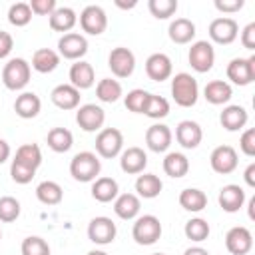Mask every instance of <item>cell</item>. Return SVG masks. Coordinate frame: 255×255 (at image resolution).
Returning a JSON list of instances; mask_svg holds the SVG:
<instances>
[{
	"label": "cell",
	"instance_id": "obj_45",
	"mask_svg": "<svg viewBox=\"0 0 255 255\" xmlns=\"http://www.w3.org/2000/svg\"><path fill=\"white\" fill-rule=\"evenodd\" d=\"M34 175H36V169H30L28 165H22V163H18V161L12 159V165H10V177H12L16 183L26 185V183H30V181L34 179Z\"/></svg>",
	"mask_w": 255,
	"mask_h": 255
},
{
	"label": "cell",
	"instance_id": "obj_19",
	"mask_svg": "<svg viewBox=\"0 0 255 255\" xmlns=\"http://www.w3.org/2000/svg\"><path fill=\"white\" fill-rule=\"evenodd\" d=\"M147 165V155L141 147H128L120 153V167L124 173H129V175H137V173H143Z\"/></svg>",
	"mask_w": 255,
	"mask_h": 255
},
{
	"label": "cell",
	"instance_id": "obj_58",
	"mask_svg": "<svg viewBox=\"0 0 255 255\" xmlns=\"http://www.w3.org/2000/svg\"><path fill=\"white\" fill-rule=\"evenodd\" d=\"M0 239H2V229H0Z\"/></svg>",
	"mask_w": 255,
	"mask_h": 255
},
{
	"label": "cell",
	"instance_id": "obj_3",
	"mask_svg": "<svg viewBox=\"0 0 255 255\" xmlns=\"http://www.w3.org/2000/svg\"><path fill=\"white\" fill-rule=\"evenodd\" d=\"M30 74H32V68L24 58H12V60H8L4 64L2 82H4V86L8 90L18 92V90H24L28 86Z\"/></svg>",
	"mask_w": 255,
	"mask_h": 255
},
{
	"label": "cell",
	"instance_id": "obj_51",
	"mask_svg": "<svg viewBox=\"0 0 255 255\" xmlns=\"http://www.w3.org/2000/svg\"><path fill=\"white\" fill-rule=\"evenodd\" d=\"M243 177H245V183H247L249 187H255V163H249V165H247Z\"/></svg>",
	"mask_w": 255,
	"mask_h": 255
},
{
	"label": "cell",
	"instance_id": "obj_49",
	"mask_svg": "<svg viewBox=\"0 0 255 255\" xmlns=\"http://www.w3.org/2000/svg\"><path fill=\"white\" fill-rule=\"evenodd\" d=\"M241 44L247 50H255V22L247 24L241 32Z\"/></svg>",
	"mask_w": 255,
	"mask_h": 255
},
{
	"label": "cell",
	"instance_id": "obj_31",
	"mask_svg": "<svg viewBox=\"0 0 255 255\" xmlns=\"http://www.w3.org/2000/svg\"><path fill=\"white\" fill-rule=\"evenodd\" d=\"M163 171H165V175H169L173 179H179V177L187 175V171H189V159L181 151H169L163 157Z\"/></svg>",
	"mask_w": 255,
	"mask_h": 255
},
{
	"label": "cell",
	"instance_id": "obj_33",
	"mask_svg": "<svg viewBox=\"0 0 255 255\" xmlns=\"http://www.w3.org/2000/svg\"><path fill=\"white\" fill-rule=\"evenodd\" d=\"M46 143L56 153H66L74 145V135L66 128H52L46 135Z\"/></svg>",
	"mask_w": 255,
	"mask_h": 255
},
{
	"label": "cell",
	"instance_id": "obj_4",
	"mask_svg": "<svg viewBox=\"0 0 255 255\" xmlns=\"http://www.w3.org/2000/svg\"><path fill=\"white\" fill-rule=\"evenodd\" d=\"M124 149V135L118 128H102L96 135V153L104 159L120 155Z\"/></svg>",
	"mask_w": 255,
	"mask_h": 255
},
{
	"label": "cell",
	"instance_id": "obj_32",
	"mask_svg": "<svg viewBox=\"0 0 255 255\" xmlns=\"http://www.w3.org/2000/svg\"><path fill=\"white\" fill-rule=\"evenodd\" d=\"M161 179L155 175V173H141L137 175L135 179V191H137V197H143V199H153L161 193Z\"/></svg>",
	"mask_w": 255,
	"mask_h": 255
},
{
	"label": "cell",
	"instance_id": "obj_11",
	"mask_svg": "<svg viewBox=\"0 0 255 255\" xmlns=\"http://www.w3.org/2000/svg\"><path fill=\"white\" fill-rule=\"evenodd\" d=\"M116 233H118L116 223L106 215L94 217L88 225V239L96 245H110L116 239Z\"/></svg>",
	"mask_w": 255,
	"mask_h": 255
},
{
	"label": "cell",
	"instance_id": "obj_15",
	"mask_svg": "<svg viewBox=\"0 0 255 255\" xmlns=\"http://www.w3.org/2000/svg\"><path fill=\"white\" fill-rule=\"evenodd\" d=\"M225 247L231 255H247L253 247V235L247 227L237 225L231 227L225 235Z\"/></svg>",
	"mask_w": 255,
	"mask_h": 255
},
{
	"label": "cell",
	"instance_id": "obj_17",
	"mask_svg": "<svg viewBox=\"0 0 255 255\" xmlns=\"http://www.w3.org/2000/svg\"><path fill=\"white\" fill-rule=\"evenodd\" d=\"M171 139H173V133L165 124H153L145 131V145L155 153L167 151V147L171 145Z\"/></svg>",
	"mask_w": 255,
	"mask_h": 255
},
{
	"label": "cell",
	"instance_id": "obj_13",
	"mask_svg": "<svg viewBox=\"0 0 255 255\" xmlns=\"http://www.w3.org/2000/svg\"><path fill=\"white\" fill-rule=\"evenodd\" d=\"M209 163H211V169L215 173L227 175V173L237 169L239 157H237V151L231 145H217L209 155Z\"/></svg>",
	"mask_w": 255,
	"mask_h": 255
},
{
	"label": "cell",
	"instance_id": "obj_26",
	"mask_svg": "<svg viewBox=\"0 0 255 255\" xmlns=\"http://www.w3.org/2000/svg\"><path fill=\"white\" fill-rule=\"evenodd\" d=\"M167 34L173 44H189L195 38V24L189 18H175L169 24Z\"/></svg>",
	"mask_w": 255,
	"mask_h": 255
},
{
	"label": "cell",
	"instance_id": "obj_35",
	"mask_svg": "<svg viewBox=\"0 0 255 255\" xmlns=\"http://www.w3.org/2000/svg\"><path fill=\"white\" fill-rule=\"evenodd\" d=\"M36 197L44 205H58L62 201V197H64V191H62V185L60 183H56L52 179H46V181L38 183Z\"/></svg>",
	"mask_w": 255,
	"mask_h": 255
},
{
	"label": "cell",
	"instance_id": "obj_47",
	"mask_svg": "<svg viewBox=\"0 0 255 255\" xmlns=\"http://www.w3.org/2000/svg\"><path fill=\"white\" fill-rule=\"evenodd\" d=\"M30 10L32 14H38V16H50L58 6H56V0H30Z\"/></svg>",
	"mask_w": 255,
	"mask_h": 255
},
{
	"label": "cell",
	"instance_id": "obj_18",
	"mask_svg": "<svg viewBox=\"0 0 255 255\" xmlns=\"http://www.w3.org/2000/svg\"><path fill=\"white\" fill-rule=\"evenodd\" d=\"M171 70H173L171 60H169V56L163 54V52H155V54H151V56L145 60V74H147V78L153 80V82H163V80H167V78L171 76Z\"/></svg>",
	"mask_w": 255,
	"mask_h": 255
},
{
	"label": "cell",
	"instance_id": "obj_30",
	"mask_svg": "<svg viewBox=\"0 0 255 255\" xmlns=\"http://www.w3.org/2000/svg\"><path fill=\"white\" fill-rule=\"evenodd\" d=\"M60 64V54L52 48H40L32 56V68L40 74H50L58 68Z\"/></svg>",
	"mask_w": 255,
	"mask_h": 255
},
{
	"label": "cell",
	"instance_id": "obj_40",
	"mask_svg": "<svg viewBox=\"0 0 255 255\" xmlns=\"http://www.w3.org/2000/svg\"><path fill=\"white\" fill-rule=\"evenodd\" d=\"M143 114H145L147 118H151V120H161V118H165V116L169 114V102H167L163 96L149 94Z\"/></svg>",
	"mask_w": 255,
	"mask_h": 255
},
{
	"label": "cell",
	"instance_id": "obj_1",
	"mask_svg": "<svg viewBox=\"0 0 255 255\" xmlns=\"http://www.w3.org/2000/svg\"><path fill=\"white\" fill-rule=\"evenodd\" d=\"M171 98L177 106L181 108H191L197 104L199 98V86L197 80L187 74V72H179L173 76L171 80Z\"/></svg>",
	"mask_w": 255,
	"mask_h": 255
},
{
	"label": "cell",
	"instance_id": "obj_41",
	"mask_svg": "<svg viewBox=\"0 0 255 255\" xmlns=\"http://www.w3.org/2000/svg\"><path fill=\"white\" fill-rule=\"evenodd\" d=\"M147 8L153 18L157 20H167L177 12V0H149Z\"/></svg>",
	"mask_w": 255,
	"mask_h": 255
},
{
	"label": "cell",
	"instance_id": "obj_46",
	"mask_svg": "<svg viewBox=\"0 0 255 255\" xmlns=\"http://www.w3.org/2000/svg\"><path fill=\"white\" fill-rule=\"evenodd\" d=\"M239 147H241V151H243L247 157H253V155H255V129H253V128H247V129L241 133Z\"/></svg>",
	"mask_w": 255,
	"mask_h": 255
},
{
	"label": "cell",
	"instance_id": "obj_14",
	"mask_svg": "<svg viewBox=\"0 0 255 255\" xmlns=\"http://www.w3.org/2000/svg\"><path fill=\"white\" fill-rule=\"evenodd\" d=\"M76 122L84 131H100L106 122V112L96 104H84L76 112Z\"/></svg>",
	"mask_w": 255,
	"mask_h": 255
},
{
	"label": "cell",
	"instance_id": "obj_28",
	"mask_svg": "<svg viewBox=\"0 0 255 255\" xmlns=\"http://www.w3.org/2000/svg\"><path fill=\"white\" fill-rule=\"evenodd\" d=\"M118 191H120V187H118V181L114 177H96L92 183V197L100 203L114 201L120 195Z\"/></svg>",
	"mask_w": 255,
	"mask_h": 255
},
{
	"label": "cell",
	"instance_id": "obj_53",
	"mask_svg": "<svg viewBox=\"0 0 255 255\" xmlns=\"http://www.w3.org/2000/svg\"><path fill=\"white\" fill-rule=\"evenodd\" d=\"M183 255H209V251L203 249V247H199V245H195V247H187Z\"/></svg>",
	"mask_w": 255,
	"mask_h": 255
},
{
	"label": "cell",
	"instance_id": "obj_52",
	"mask_svg": "<svg viewBox=\"0 0 255 255\" xmlns=\"http://www.w3.org/2000/svg\"><path fill=\"white\" fill-rule=\"evenodd\" d=\"M8 157H10V145L6 139L0 137V163H4Z\"/></svg>",
	"mask_w": 255,
	"mask_h": 255
},
{
	"label": "cell",
	"instance_id": "obj_37",
	"mask_svg": "<svg viewBox=\"0 0 255 255\" xmlns=\"http://www.w3.org/2000/svg\"><path fill=\"white\" fill-rule=\"evenodd\" d=\"M14 161H18L22 165H28L30 169H38L40 163H42V151L36 143H24L16 149Z\"/></svg>",
	"mask_w": 255,
	"mask_h": 255
},
{
	"label": "cell",
	"instance_id": "obj_22",
	"mask_svg": "<svg viewBox=\"0 0 255 255\" xmlns=\"http://www.w3.org/2000/svg\"><path fill=\"white\" fill-rule=\"evenodd\" d=\"M96 82V74H94V68L90 62H84V60H78L76 64H72L70 68V84L76 88V90H88L92 88Z\"/></svg>",
	"mask_w": 255,
	"mask_h": 255
},
{
	"label": "cell",
	"instance_id": "obj_39",
	"mask_svg": "<svg viewBox=\"0 0 255 255\" xmlns=\"http://www.w3.org/2000/svg\"><path fill=\"white\" fill-rule=\"evenodd\" d=\"M30 20H32V10L28 2H16L8 8V22L12 26L22 28V26H28Z\"/></svg>",
	"mask_w": 255,
	"mask_h": 255
},
{
	"label": "cell",
	"instance_id": "obj_55",
	"mask_svg": "<svg viewBox=\"0 0 255 255\" xmlns=\"http://www.w3.org/2000/svg\"><path fill=\"white\" fill-rule=\"evenodd\" d=\"M253 207H255V197L249 199V217H251V219H255V211H253Z\"/></svg>",
	"mask_w": 255,
	"mask_h": 255
},
{
	"label": "cell",
	"instance_id": "obj_50",
	"mask_svg": "<svg viewBox=\"0 0 255 255\" xmlns=\"http://www.w3.org/2000/svg\"><path fill=\"white\" fill-rule=\"evenodd\" d=\"M12 48H14V38L8 32L0 30V60H4L12 52Z\"/></svg>",
	"mask_w": 255,
	"mask_h": 255
},
{
	"label": "cell",
	"instance_id": "obj_24",
	"mask_svg": "<svg viewBox=\"0 0 255 255\" xmlns=\"http://www.w3.org/2000/svg\"><path fill=\"white\" fill-rule=\"evenodd\" d=\"M247 120H249L247 110L243 106H237V104L223 108V112L219 116V122H221V126L227 131H239V129H243L245 124H247Z\"/></svg>",
	"mask_w": 255,
	"mask_h": 255
},
{
	"label": "cell",
	"instance_id": "obj_43",
	"mask_svg": "<svg viewBox=\"0 0 255 255\" xmlns=\"http://www.w3.org/2000/svg\"><path fill=\"white\" fill-rule=\"evenodd\" d=\"M20 251H22V255H50V245L46 239H42L38 235H30L22 241Z\"/></svg>",
	"mask_w": 255,
	"mask_h": 255
},
{
	"label": "cell",
	"instance_id": "obj_2",
	"mask_svg": "<svg viewBox=\"0 0 255 255\" xmlns=\"http://www.w3.org/2000/svg\"><path fill=\"white\" fill-rule=\"evenodd\" d=\"M102 171V161L94 151H80L70 161V175L76 181H94Z\"/></svg>",
	"mask_w": 255,
	"mask_h": 255
},
{
	"label": "cell",
	"instance_id": "obj_7",
	"mask_svg": "<svg viewBox=\"0 0 255 255\" xmlns=\"http://www.w3.org/2000/svg\"><path fill=\"white\" fill-rule=\"evenodd\" d=\"M108 66L116 78H129L135 70V56L129 48L118 46L108 56Z\"/></svg>",
	"mask_w": 255,
	"mask_h": 255
},
{
	"label": "cell",
	"instance_id": "obj_5",
	"mask_svg": "<svg viewBox=\"0 0 255 255\" xmlns=\"http://www.w3.org/2000/svg\"><path fill=\"white\" fill-rule=\"evenodd\" d=\"M131 237L137 245H153L161 237V223L155 215H139L131 227Z\"/></svg>",
	"mask_w": 255,
	"mask_h": 255
},
{
	"label": "cell",
	"instance_id": "obj_6",
	"mask_svg": "<svg viewBox=\"0 0 255 255\" xmlns=\"http://www.w3.org/2000/svg\"><path fill=\"white\" fill-rule=\"evenodd\" d=\"M187 60H189V66L199 72V74H205L213 68L215 64V50H213V44L207 42V40H197L191 44L189 48V54H187Z\"/></svg>",
	"mask_w": 255,
	"mask_h": 255
},
{
	"label": "cell",
	"instance_id": "obj_23",
	"mask_svg": "<svg viewBox=\"0 0 255 255\" xmlns=\"http://www.w3.org/2000/svg\"><path fill=\"white\" fill-rule=\"evenodd\" d=\"M139 207H141V201L135 193H122L114 199V213L126 221L135 219L139 213Z\"/></svg>",
	"mask_w": 255,
	"mask_h": 255
},
{
	"label": "cell",
	"instance_id": "obj_21",
	"mask_svg": "<svg viewBox=\"0 0 255 255\" xmlns=\"http://www.w3.org/2000/svg\"><path fill=\"white\" fill-rule=\"evenodd\" d=\"M52 104L60 110H78L80 108V90H76L72 84H60L50 94Z\"/></svg>",
	"mask_w": 255,
	"mask_h": 255
},
{
	"label": "cell",
	"instance_id": "obj_38",
	"mask_svg": "<svg viewBox=\"0 0 255 255\" xmlns=\"http://www.w3.org/2000/svg\"><path fill=\"white\" fill-rule=\"evenodd\" d=\"M183 233H185L187 239H191V241H195V243H201V241H205V239L209 237L211 229H209V223H207L205 219L193 217V219H189V221L185 223Z\"/></svg>",
	"mask_w": 255,
	"mask_h": 255
},
{
	"label": "cell",
	"instance_id": "obj_36",
	"mask_svg": "<svg viewBox=\"0 0 255 255\" xmlns=\"http://www.w3.org/2000/svg\"><path fill=\"white\" fill-rule=\"evenodd\" d=\"M96 96L100 102L104 104H114L122 98V84L118 80H112V78H104L98 82L96 86Z\"/></svg>",
	"mask_w": 255,
	"mask_h": 255
},
{
	"label": "cell",
	"instance_id": "obj_56",
	"mask_svg": "<svg viewBox=\"0 0 255 255\" xmlns=\"http://www.w3.org/2000/svg\"><path fill=\"white\" fill-rule=\"evenodd\" d=\"M86 255H108L106 251H102V249H92V251H88Z\"/></svg>",
	"mask_w": 255,
	"mask_h": 255
},
{
	"label": "cell",
	"instance_id": "obj_29",
	"mask_svg": "<svg viewBox=\"0 0 255 255\" xmlns=\"http://www.w3.org/2000/svg\"><path fill=\"white\" fill-rule=\"evenodd\" d=\"M48 18H50V28L54 32H62V34H68L76 26V22H78L76 12L72 8H68V6L56 8Z\"/></svg>",
	"mask_w": 255,
	"mask_h": 255
},
{
	"label": "cell",
	"instance_id": "obj_10",
	"mask_svg": "<svg viewBox=\"0 0 255 255\" xmlns=\"http://www.w3.org/2000/svg\"><path fill=\"white\" fill-rule=\"evenodd\" d=\"M88 52V40L86 36L78 32H68L58 40V54L66 60H82Z\"/></svg>",
	"mask_w": 255,
	"mask_h": 255
},
{
	"label": "cell",
	"instance_id": "obj_44",
	"mask_svg": "<svg viewBox=\"0 0 255 255\" xmlns=\"http://www.w3.org/2000/svg\"><path fill=\"white\" fill-rule=\"evenodd\" d=\"M147 98H149V92L141 90V88H135L131 92H128V96L124 98V104L129 112L133 114H143L145 110V104H147Z\"/></svg>",
	"mask_w": 255,
	"mask_h": 255
},
{
	"label": "cell",
	"instance_id": "obj_48",
	"mask_svg": "<svg viewBox=\"0 0 255 255\" xmlns=\"http://www.w3.org/2000/svg\"><path fill=\"white\" fill-rule=\"evenodd\" d=\"M243 0H215V8L223 14H233L243 8Z\"/></svg>",
	"mask_w": 255,
	"mask_h": 255
},
{
	"label": "cell",
	"instance_id": "obj_27",
	"mask_svg": "<svg viewBox=\"0 0 255 255\" xmlns=\"http://www.w3.org/2000/svg\"><path fill=\"white\" fill-rule=\"evenodd\" d=\"M231 96H233V90L225 80H211L203 88V98L213 106L227 104L231 100Z\"/></svg>",
	"mask_w": 255,
	"mask_h": 255
},
{
	"label": "cell",
	"instance_id": "obj_20",
	"mask_svg": "<svg viewBox=\"0 0 255 255\" xmlns=\"http://www.w3.org/2000/svg\"><path fill=\"white\" fill-rule=\"evenodd\" d=\"M217 201H219V207H221L223 211L235 213V211H239V209L243 207V203H245V191H243L241 185L227 183V185H223V187L219 189Z\"/></svg>",
	"mask_w": 255,
	"mask_h": 255
},
{
	"label": "cell",
	"instance_id": "obj_25",
	"mask_svg": "<svg viewBox=\"0 0 255 255\" xmlns=\"http://www.w3.org/2000/svg\"><path fill=\"white\" fill-rule=\"evenodd\" d=\"M40 108H42V102L40 98L34 94V92H22L16 102H14V112L16 116H20L22 120H32L40 114Z\"/></svg>",
	"mask_w": 255,
	"mask_h": 255
},
{
	"label": "cell",
	"instance_id": "obj_57",
	"mask_svg": "<svg viewBox=\"0 0 255 255\" xmlns=\"http://www.w3.org/2000/svg\"><path fill=\"white\" fill-rule=\"evenodd\" d=\"M151 255H165V253H151Z\"/></svg>",
	"mask_w": 255,
	"mask_h": 255
},
{
	"label": "cell",
	"instance_id": "obj_34",
	"mask_svg": "<svg viewBox=\"0 0 255 255\" xmlns=\"http://www.w3.org/2000/svg\"><path fill=\"white\" fill-rule=\"evenodd\" d=\"M179 205L185 209V211H191V213H199L207 207V195L197 189V187H187L179 193Z\"/></svg>",
	"mask_w": 255,
	"mask_h": 255
},
{
	"label": "cell",
	"instance_id": "obj_8",
	"mask_svg": "<svg viewBox=\"0 0 255 255\" xmlns=\"http://www.w3.org/2000/svg\"><path fill=\"white\" fill-rule=\"evenodd\" d=\"M227 80H231L235 86H249L255 80V56L233 58L227 64Z\"/></svg>",
	"mask_w": 255,
	"mask_h": 255
},
{
	"label": "cell",
	"instance_id": "obj_9",
	"mask_svg": "<svg viewBox=\"0 0 255 255\" xmlns=\"http://www.w3.org/2000/svg\"><path fill=\"white\" fill-rule=\"evenodd\" d=\"M80 26L86 34L90 36H100L106 32L108 28V16L104 12L102 6H96V4H90L82 10L80 14Z\"/></svg>",
	"mask_w": 255,
	"mask_h": 255
},
{
	"label": "cell",
	"instance_id": "obj_16",
	"mask_svg": "<svg viewBox=\"0 0 255 255\" xmlns=\"http://www.w3.org/2000/svg\"><path fill=\"white\" fill-rule=\"evenodd\" d=\"M175 139L181 147L185 149H195L201 139H203V131H201V126L197 122H191V120H183L177 124L175 128Z\"/></svg>",
	"mask_w": 255,
	"mask_h": 255
},
{
	"label": "cell",
	"instance_id": "obj_12",
	"mask_svg": "<svg viewBox=\"0 0 255 255\" xmlns=\"http://www.w3.org/2000/svg\"><path fill=\"white\" fill-rule=\"evenodd\" d=\"M237 34H239V24L229 16H219V18L211 20V24H209V38L215 44L227 46V44L235 42Z\"/></svg>",
	"mask_w": 255,
	"mask_h": 255
},
{
	"label": "cell",
	"instance_id": "obj_54",
	"mask_svg": "<svg viewBox=\"0 0 255 255\" xmlns=\"http://www.w3.org/2000/svg\"><path fill=\"white\" fill-rule=\"evenodd\" d=\"M116 6H118V8H126V10H128V8H133V6H135V2H128V4H126V2L116 0Z\"/></svg>",
	"mask_w": 255,
	"mask_h": 255
},
{
	"label": "cell",
	"instance_id": "obj_42",
	"mask_svg": "<svg viewBox=\"0 0 255 255\" xmlns=\"http://www.w3.org/2000/svg\"><path fill=\"white\" fill-rule=\"evenodd\" d=\"M20 201L12 195H4L0 197V221L4 223H12L20 217Z\"/></svg>",
	"mask_w": 255,
	"mask_h": 255
}]
</instances>
